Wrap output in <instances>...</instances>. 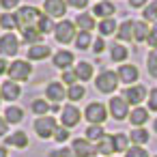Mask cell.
<instances>
[{
	"label": "cell",
	"mask_w": 157,
	"mask_h": 157,
	"mask_svg": "<svg viewBox=\"0 0 157 157\" xmlns=\"http://www.w3.org/2000/svg\"><path fill=\"white\" fill-rule=\"evenodd\" d=\"M78 123H80V110H78L75 105L63 108V127L71 129V127H75Z\"/></svg>",
	"instance_id": "cell-12"
},
{
	"label": "cell",
	"mask_w": 157,
	"mask_h": 157,
	"mask_svg": "<svg viewBox=\"0 0 157 157\" xmlns=\"http://www.w3.org/2000/svg\"><path fill=\"white\" fill-rule=\"evenodd\" d=\"M0 157H7V151L5 148H0Z\"/></svg>",
	"instance_id": "cell-52"
},
{
	"label": "cell",
	"mask_w": 157,
	"mask_h": 157,
	"mask_svg": "<svg viewBox=\"0 0 157 157\" xmlns=\"http://www.w3.org/2000/svg\"><path fill=\"white\" fill-rule=\"evenodd\" d=\"M17 2H20V0H0V7L7 9V11H11V9L17 7Z\"/></svg>",
	"instance_id": "cell-48"
},
{
	"label": "cell",
	"mask_w": 157,
	"mask_h": 157,
	"mask_svg": "<svg viewBox=\"0 0 157 157\" xmlns=\"http://www.w3.org/2000/svg\"><path fill=\"white\" fill-rule=\"evenodd\" d=\"M146 63H148V73H151L153 78H157V50H153V52L148 54Z\"/></svg>",
	"instance_id": "cell-39"
},
{
	"label": "cell",
	"mask_w": 157,
	"mask_h": 157,
	"mask_svg": "<svg viewBox=\"0 0 157 157\" xmlns=\"http://www.w3.org/2000/svg\"><path fill=\"white\" fill-rule=\"evenodd\" d=\"M54 28H56V26H54L52 17H48L45 13H41V17H39V22H37V30H39L41 35H50Z\"/></svg>",
	"instance_id": "cell-25"
},
{
	"label": "cell",
	"mask_w": 157,
	"mask_h": 157,
	"mask_svg": "<svg viewBox=\"0 0 157 157\" xmlns=\"http://www.w3.org/2000/svg\"><path fill=\"white\" fill-rule=\"evenodd\" d=\"M90 45H93V37H90V33L80 30V33L75 35V48H78V50H88Z\"/></svg>",
	"instance_id": "cell-26"
},
{
	"label": "cell",
	"mask_w": 157,
	"mask_h": 157,
	"mask_svg": "<svg viewBox=\"0 0 157 157\" xmlns=\"http://www.w3.org/2000/svg\"><path fill=\"white\" fill-rule=\"evenodd\" d=\"M127 56H129V52H127L123 45H118V43H114V45H112V60H116V63H123Z\"/></svg>",
	"instance_id": "cell-34"
},
{
	"label": "cell",
	"mask_w": 157,
	"mask_h": 157,
	"mask_svg": "<svg viewBox=\"0 0 157 157\" xmlns=\"http://www.w3.org/2000/svg\"><path fill=\"white\" fill-rule=\"evenodd\" d=\"M50 48L48 45H41V43H37V45H30L28 48V58L30 60H45L48 56H50Z\"/></svg>",
	"instance_id": "cell-16"
},
{
	"label": "cell",
	"mask_w": 157,
	"mask_h": 157,
	"mask_svg": "<svg viewBox=\"0 0 157 157\" xmlns=\"http://www.w3.org/2000/svg\"><path fill=\"white\" fill-rule=\"evenodd\" d=\"M75 75H78V80H90L93 78V65L90 63H78V67H75Z\"/></svg>",
	"instance_id": "cell-27"
},
{
	"label": "cell",
	"mask_w": 157,
	"mask_h": 157,
	"mask_svg": "<svg viewBox=\"0 0 157 157\" xmlns=\"http://www.w3.org/2000/svg\"><path fill=\"white\" fill-rule=\"evenodd\" d=\"M84 86H80V84H73V86H69L67 88V97L71 99V101H80L82 97H84Z\"/></svg>",
	"instance_id": "cell-33"
},
{
	"label": "cell",
	"mask_w": 157,
	"mask_h": 157,
	"mask_svg": "<svg viewBox=\"0 0 157 157\" xmlns=\"http://www.w3.org/2000/svg\"><path fill=\"white\" fill-rule=\"evenodd\" d=\"M142 17H144L146 22H155V20H157V0H153V2H148V5L144 7Z\"/></svg>",
	"instance_id": "cell-31"
},
{
	"label": "cell",
	"mask_w": 157,
	"mask_h": 157,
	"mask_svg": "<svg viewBox=\"0 0 157 157\" xmlns=\"http://www.w3.org/2000/svg\"><path fill=\"white\" fill-rule=\"evenodd\" d=\"M71 63H73V52H56L54 54V65L58 69H69Z\"/></svg>",
	"instance_id": "cell-19"
},
{
	"label": "cell",
	"mask_w": 157,
	"mask_h": 157,
	"mask_svg": "<svg viewBox=\"0 0 157 157\" xmlns=\"http://www.w3.org/2000/svg\"><path fill=\"white\" fill-rule=\"evenodd\" d=\"M148 30L151 28L146 22H133V41H146Z\"/></svg>",
	"instance_id": "cell-23"
},
{
	"label": "cell",
	"mask_w": 157,
	"mask_h": 157,
	"mask_svg": "<svg viewBox=\"0 0 157 157\" xmlns=\"http://www.w3.org/2000/svg\"><path fill=\"white\" fill-rule=\"evenodd\" d=\"M129 5L133 9H140V7H146V0H129Z\"/></svg>",
	"instance_id": "cell-49"
},
{
	"label": "cell",
	"mask_w": 157,
	"mask_h": 157,
	"mask_svg": "<svg viewBox=\"0 0 157 157\" xmlns=\"http://www.w3.org/2000/svg\"><path fill=\"white\" fill-rule=\"evenodd\" d=\"M146 121H148V112H146L144 108H138V105H136V108L129 112V123H131L133 127H142Z\"/></svg>",
	"instance_id": "cell-18"
},
{
	"label": "cell",
	"mask_w": 157,
	"mask_h": 157,
	"mask_svg": "<svg viewBox=\"0 0 157 157\" xmlns=\"http://www.w3.org/2000/svg\"><path fill=\"white\" fill-rule=\"evenodd\" d=\"M84 116H86V121H90L93 125H101V123L105 121V116H108V110L103 108V103L93 101V103H88V108H86Z\"/></svg>",
	"instance_id": "cell-5"
},
{
	"label": "cell",
	"mask_w": 157,
	"mask_h": 157,
	"mask_svg": "<svg viewBox=\"0 0 157 157\" xmlns=\"http://www.w3.org/2000/svg\"><path fill=\"white\" fill-rule=\"evenodd\" d=\"M0 95H2L7 101H15V99L22 95V88L17 86V82H13V80H7L5 84H0Z\"/></svg>",
	"instance_id": "cell-11"
},
{
	"label": "cell",
	"mask_w": 157,
	"mask_h": 157,
	"mask_svg": "<svg viewBox=\"0 0 157 157\" xmlns=\"http://www.w3.org/2000/svg\"><path fill=\"white\" fill-rule=\"evenodd\" d=\"M54 35H56V41H58V43H71V41L75 39V35H78V33H75V24L69 22V20H63V22L56 24Z\"/></svg>",
	"instance_id": "cell-2"
},
{
	"label": "cell",
	"mask_w": 157,
	"mask_h": 157,
	"mask_svg": "<svg viewBox=\"0 0 157 157\" xmlns=\"http://www.w3.org/2000/svg\"><path fill=\"white\" fill-rule=\"evenodd\" d=\"M101 138H103V127L93 125V127L86 129V140H88V142H90V140H101Z\"/></svg>",
	"instance_id": "cell-37"
},
{
	"label": "cell",
	"mask_w": 157,
	"mask_h": 157,
	"mask_svg": "<svg viewBox=\"0 0 157 157\" xmlns=\"http://www.w3.org/2000/svg\"><path fill=\"white\" fill-rule=\"evenodd\" d=\"M148 108H151L153 112H157V88H153L151 95H148Z\"/></svg>",
	"instance_id": "cell-45"
},
{
	"label": "cell",
	"mask_w": 157,
	"mask_h": 157,
	"mask_svg": "<svg viewBox=\"0 0 157 157\" xmlns=\"http://www.w3.org/2000/svg\"><path fill=\"white\" fill-rule=\"evenodd\" d=\"M93 13H95L97 17H103V20H108V17H112V15L116 13V7H114V2L101 0V2H97V5L93 7Z\"/></svg>",
	"instance_id": "cell-14"
},
{
	"label": "cell",
	"mask_w": 157,
	"mask_h": 157,
	"mask_svg": "<svg viewBox=\"0 0 157 157\" xmlns=\"http://www.w3.org/2000/svg\"><path fill=\"white\" fill-rule=\"evenodd\" d=\"M75 69H67L65 73H63V82H67V86H73L75 84Z\"/></svg>",
	"instance_id": "cell-43"
},
{
	"label": "cell",
	"mask_w": 157,
	"mask_h": 157,
	"mask_svg": "<svg viewBox=\"0 0 157 157\" xmlns=\"http://www.w3.org/2000/svg\"><path fill=\"white\" fill-rule=\"evenodd\" d=\"M5 71H9V67H7V63H5V58L0 56V75H2Z\"/></svg>",
	"instance_id": "cell-50"
},
{
	"label": "cell",
	"mask_w": 157,
	"mask_h": 157,
	"mask_svg": "<svg viewBox=\"0 0 157 157\" xmlns=\"http://www.w3.org/2000/svg\"><path fill=\"white\" fill-rule=\"evenodd\" d=\"M7 142L13 144V146H17V148H26V146H28V136H26L24 131H15Z\"/></svg>",
	"instance_id": "cell-30"
},
{
	"label": "cell",
	"mask_w": 157,
	"mask_h": 157,
	"mask_svg": "<svg viewBox=\"0 0 157 157\" xmlns=\"http://www.w3.org/2000/svg\"><path fill=\"white\" fill-rule=\"evenodd\" d=\"M103 50H105V41H103V39L99 37V39H97V41L93 43V52H95V54H101Z\"/></svg>",
	"instance_id": "cell-47"
},
{
	"label": "cell",
	"mask_w": 157,
	"mask_h": 157,
	"mask_svg": "<svg viewBox=\"0 0 157 157\" xmlns=\"http://www.w3.org/2000/svg\"><path fill=\"white\" fill-rule=\"evenodd\" d=\"M30 71H33V67H30L26 60H15V63H11V67H9V78H11L13 82H24V80L30 78Z\"/></svg>",
	"instance_id": "cell-4"
},
{
	"label": "cell",
	"mask_w": 157,
	"mask_h": 157,
	"mask_svg": "<svg viewBox=\"0 0 157 157\" xmlns=\"http://www.w3.org/2000/svg\"><path fill=\"white\" fill-rule=\"evenodd\" d=\"M153 129H155V133H157V118L153 121Z\"/></svg>",
	"instance_id": "cell-53"
},
{
	"label": "cell",
	"mask_w": 157,
	"mask_h": 157,
	"mask_svg": "<svg viewBox=\"0 0 157 157\" xmlns=\"http://www.w3.org/2000/svg\"><path fill=\"white\" fill-rule=\"evenodd\" d=\"M45 95H48V99L50 101H63L65 97H67V90H65V86L63 84H58V82H50L48 84V88H45Z\"/></svg>",
	"instance_id": "cell-13"
},
{
	"label": "cell",
	"mask_w": 157,
	"mask_h": 157,
	"mask_svg": "<svg viewBox=\"0 0 157 157\" xmlns=\"http://www.w3.org/2000/svg\"><path fill=\"white\" fill-rule=\"evenodd\" d=\"M50 157H75V155H73V151H69V148H60V151H52Z\"/></svg>",
	"instance_id": "cell-44"
},
{
	"label": "cell",
	"mask_w": 157,
	"mask_h": 157,
	"mask_svg": "<svg viewBox=\"0 0 157 157\" xmlns=\"http://www.w3.org/2000/svg\"><path fill=\"white\" fill-rule=\"evenodd\" d=\"M97 153H101V155H112V153H114V136H105V133H103V138H101L99 144H97Z\"/></svg>",
	"instance_id": "cell-20"
},
{
	"label": "cell",
	"mask_w": 157,
	"mask_h": 157,
	"mask_svg": "<svg viewBox=\"0 0 157 157\" xmlns=\"http://www.w3.org/2000/svg\"><path fill=\"white\" fill-rule=\"evenodd\" d=\"M17 50H20V41H17L15 35L7 33V35L0 37V54L2 56H15Z\"/></svg>",
	"instance_id": "cell-7"
},
{
	"label": "cell",
	"mask_w": 157,
	"mask_h": 157,
	"mask_svg": "<svg viewBox=\"0 0 157 157\" xmlns=\"http://www.w3.org/2000/svg\"><path fill=\"white\" fill-rule=\"evenodd\" d=\"M43 11L48 17H63L67 11L65 0H43Z\"/></svg>",
	"instance_id": "cell-9"
},
{
	"label": "cell",
	"mask_w": 157,
	"mask_h": 157,
	"mask_svg": "<svg viewBox=\"0 0 157 157\" xmlns=\"http://www.w3.org/2000/svg\"><path fill=\"white\" fill-rule=\"evenodd\" d=\"M35 131H37V136L39 138H43V140H48V138H52L54 136V131H56V121L50 116H41V118H37L35 121Z\"/></svg>",
	"instance_id": "cell-6"
},
{
	"label": "cell",
	"mask_w": 157,
	"mask_h": 157,
	"mask_svg": "<svg viewBox=\"0 0 157 157\" xmlns=\"http://www.w3.org/2000/svg\"><path fill=\"white\" fill-rule=\"evenodd\" d=\"M0 97H2V95H0Z\"/></svg>",
	"instance_id": "cell-54"
},
{
	"label": "cell",
	"mask_w": 157,
	"mask_h": 157,
	"mask_svg": "<svg viewBox=\"0 0 157 157\" xmlns=\"http://www.w3.org/2000/svg\"><path fill=\"white\" fill-rule=\"evenodd\" d=\"M116 30V22L112 20V17H108V20H101V24H99V35L103 37V35H112Z\"/></svg>",
	"instance_id": "cell-32"
},
{
	"label": "cell",
	"mask_w": 157,
	"mask_h": 157,
	"mask_svg": "<svg viewBox=\"0 0 157 157\" xmlns=\"http://www.w3.org/2000/svg\"><path fill=\"white\" fill-rule=\"evenodd\" d=\"M144 95H146V88H144V86H133V88H127V93H125V101L138 105V103H142Z\"/></svg>",
	"instance_id": "cell-15"
},
{
	"label": "cell",
	"mask_w": 157,
	"mask_h": 157,
	"mask_svg": "<svg viewBox=\"0 0 157 157\" xmlns=\"http://www.w3.org/2000/svg\"><path fill=\"white\" fill-rule=\"evenodd\" d=\"M75 26H80V30L90 33V30L95 28V20H93L90 13H80V15L75 17Z\"/></svg>",
	"instance_id": "cell-21"
},
{
	"label": "cell",
	"mask_w": 157,
	"mask_h": 157,
	"mask_svg": "<svg viewBox=\"0 0 157 157\" xmlns=\"http://www.w3.org/2000/svg\"><path fill=\"white\" fill-rule=\"evenodd\" d=\"M5 133H7V121L0 118V136H5Z\"/></svg>",
	"instance_id": "cell-51"
},
{
	"label": "cell",
	"mask_w": 157,
	"mask_h": 157,
	"mask_svg": "<svg viewBox=\"0 0 157 157\" xmlns=\"http://www.w3.org/2000/svg\"><path fill=\"white\" fill-rule=\"evenodd\" d=\"M5 121L7 123H22L24 121V110L22 108H15V105H11V108H7V112H5Z\"/></svg>",
	"instance_id": "cell-24"
},
{
	"label": "cell",
	"mask_w": 157,
	"mask_h": 157,
	"mask_svg": "<svg viewBox=\"0 0 157 157\" xmlns=\"http://www.w3.org/2000/svg\"><path fill=\"white\" fill-rule=\"evenodd\" d=\"M67 5H69V7H73V9H86L88 0H67Z\"/></svg>",
	"instance_id": "cell-46"
},
{
	"label": "cell",
	"mask_w": 157,
	"mask_h": 157,
	"mask_svg": "<svg viewBox=\"0 0 157 157\" xmlns=\"http://www.w3.org/2000/svg\"><path fill=\"white\" fill-rule=\"evenodd\" d=\"M155 157H157V155H155Z\"/></svg>",
	"instance_id": "cell-55"
},
{
	"label": "cell",
	"mask_w": 157,
	"mask_h": 157,
	"mask_svg": "<svg viewBox=\"0 0 157 157\" xmlns=\"http://www.w3.org/2000/svg\"><path fill=\"white\" fill-rule=\"evenodd\" d=\"M0 26H2L5 30H11V28H15V26H17V22H15V15H11V13H2V15H0Z\"/></svg>",
	"instance_id": "cell-36"
},
{
	"label": "cell",
	"mask_w": 157,
	"mask_h": 157,
	"mask_svg": "<svg viewBox=\"0 0 157 157\" xmlns=\"http://www.w3.org/2000/svg\"><path fill=\"white\" fill-rule=\"evenodd\" d=\"M125 84H131V82H136L138 80V69L133 67V65H123V67H118V73H116Z\"/></svg>",
	"instance_id": "cell-17"
},
{
	"label": "cell",
	"mask_w": 157,
	"mask_h": 157,
	"mask_svg": "<svg viewBox=\"0 0 157 157\" xmlns=\"http://www.w3.org/2000/svg\"><path fill=\"white\" fill-rule=\"evenodd\" d=\"M30 108H33L35 114H45V112L50 110V103H45L43 99H35V101L30 103Z\"/></svg>",
	"instance_id": "cell-38"
},
{
	"label": "cell",
	"mask_w": 157,
	"mask_h": 157,
	"mask_svg": "<svg viewBox=\"0 0 157 157\" xmlns=\"http://www.w3.org/2000/svg\"><path fill=\"white\" fill-rule=\"evenodd\" d=\"M41 17V11L35 9V7H20L17 13H15V22H17V28L20 30H26V28H37V22Z\"/></svg>",
	"instance_id": "cell-1"
},
{
	"label": "cell",
	"mask_w": 157,
	"mask_h": 157,
	"mask_svg": "<svg viewBox=\"0 0 157 157\" xmlns=\"http://www.w3.org/2000/svg\"><path fill=\"white\" fill-rule=\"evenodd\" d=\"M22 35H24V41H26L28 45H37V43L41 41V37H43V35H41V33H39L35 26H33V28H26V30H22Z\"/></svg>",
	"instance_id": "cell-28"
},
{
	"label": "cell",
	"mask_w": 157,
	"mask_h": 157,
	"mask_svg": "<svg viewBox=\"0 0 157 157\" xmlns=\"http://www.w3.org/2000/svg\"><path fill=\"white\" fill-rule=\"evenodd\" d=\"M129 148V136L116 133L114 136V151H127Z\"/></svg>",
	"instance_id": "cell-35"
},
{
	"label": "cell",
	"mask_w": 157,
	"mask_h": 157,
	"mask_svg": "<svg viewBox=\"0 0 157 157\" xmlns=\"http://www.w3.org/2000/svg\"><path fill=\"white\" fill-rule=\"evenodd\" d=\"M129 140H131L136 146H140V144H144V142L148 140V131H146V129H142V127H133V131H131Z\"/></svg>",
	"instance_id": "cell-29"
},
{
	"label": "cell",
	"mask_w": 157,
	"mask_h": 157,
	"mask_svg": "<svg viewBox=\"0 0 157 157\" xmlns=\"http://www.w3.org/2000/svg\"><path fill=\"white\" fill-rule=\"evenodd\" d=\"M52 138L58 140V142H65V140L69 138V129H67V127H56V131H54Z\"/></svg>",
	"instance_id": "cell-41"
},
{
	"label": "cell",
	"mask_w": 157,
	"mask_h": 157,
	"mask_svg": "<svg viewBox=\"0 0 157 157\" xmlns=\"http://www.w3.org/2000/svg\"><path fill=\"white\" fill-rule=\"evenodd\" d=\"M71 151H73V155H75V157H93V155L97 153V148H95L86 138H84V140H82V138H75V140H73V148H71Z\"/></svg>",
	"instance_id": "cell-10"
},
{
	"label": "cell",
	"mask_w": 157,
	"mask_h": 157,
	"mask_svg": "<svg viewBox=\"0 0 157 157\" xmlns=\"http://www.w3.org/2000/svg\"><path fill=\"white\" fill-rule=\"evenodd\" d=\"M125 153H127L125 157H148V153H146L142 146H131V148H127Z\"/></svg>",
	"instance_id": "cell-40"
},
{
	"label": "cell",
	"mask_w": 157,
	"mask_h": 157,
	"mask_svg": "<svg viewBox=\"0 0 157 157\" xmlns=\"http://www.w3.org/2000/svg\"><path fill=\"white\" fill-rule=\"evenodd\" d=\"M146 41H148V45H151L153 50H157V24H153V28L148 30V37H146Z\"/></svg>",
	"instance_id": "cell-42"
},
{
	"label": "cell",
	"mask_w": 157,
	"mask_h": 157,
	"mask_svg": "<svg viewBox=\"0 0 157 157\" xmlns=\"http://www.w3.org/2000/svg\"><path fill=\"white\" fill-rule=\"evenodd\" d=\"M95 84H97V90L99 93H112L116 86H118V75L114 73V71H101L99 75H97V80H95Z\"/></svg>",
	"instance_id": "cell-3"
},
{
	"label": "cell",
	"mask_w": 157,
	"mask_h": 157,
	"mask_svg": "<svg viewBox=\"0 0 157 157\" xmlns=\"http://www.w3.org/2000/svg\"><path fill=\"white\" fill-rule=\"evenodd\" d=\"M121 41H131L133 39V22L131 20H127V22H123L121 26H118V35H116Z\"/></svg>",
	"instance_id": "cell-22"
},
{
	"label": "cell",
	"mask_w": 157,
	"mask_h": 157,
	"mask_svg": "<svg viewBox=\"0 0 157 157\" xmlns=\"http://www.w3.org/2000/svg\"><path fill=\"white\" fill-rule=\"evenodd\" d=\"M110 114L116 118V121H123L129 116V103L123 99V97H112L110 99Z\"/></svg>",
	"instance_id": "cell-8"
}]
</instances>
